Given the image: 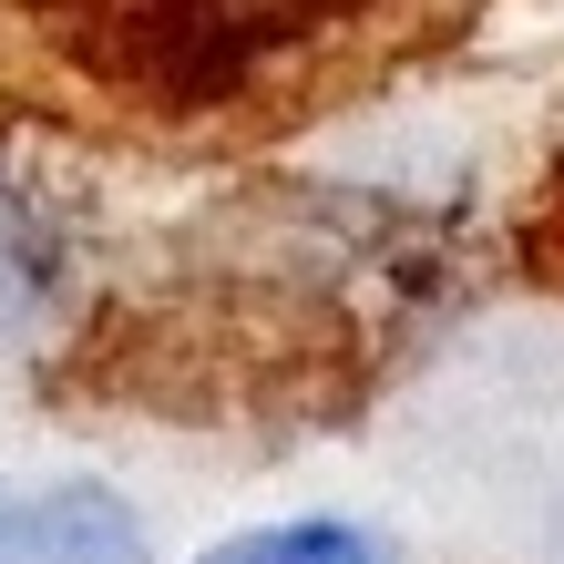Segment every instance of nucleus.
<instances>
[{"label": "nucleus", "instance_id": "nucleus-3", "mask_svg": "<svg viewBox=\"0 0 564 564\" xmlns=\"http://www.w3.org/2000/svg\"><path fill=\"white\" fill-rule=\"evenodd\" d=\"M206 564H380L349 523H268V534H237L216 544Z\"/></svg>", "mask_w": 564, "mask_h": 564}, {"label": "nucleus", "instance_id": "nucleus-1", "mask_svg": "<svg viewBox=\"0 0 564 564\" xmlns=\"http://www.w3.org/2000/svg\"><path fill=\"white\" fill-rule=\"evenodd\" d=\"M62 73L144 123H216L308 104L421 0H11Z\"/></svg>", "mask_w": 564, "mask_h": 564}, {"label": "nucleus", "instance_id": "nucleus-4", "mask_svg": "<svg viewBox=\"0 0 564 564\" xmlns=\"http://www.w3.org/2000/svg\"><path fill=\"white\" fill-rule=\"evenodd\" d=\"M554 564H564V534H554Z\"/></svg>", "mask_w": 564, "mask_h": 564}, {"label": "nucleus", "instance_id": "nucleus-2", "mask_svg": "<svg viewBox=\"0 0 564 564\" xmlns=\"http://www.w3.org/2000/svg\"><path fill=\"white\" fill-rule=\"evenodd\" d=\"M0 564H144V523L104 482H62L0 513Z\"/></svg>", "mask_w": 564, "mask_h": 564}]
</instances>
